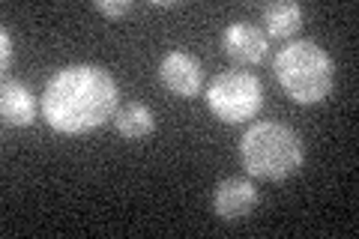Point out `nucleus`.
<instances>
[{
    "label": "nucleus",
    "instance_id": "f257e3e1",
    "mask_svg": "<svg viewBox=\"0 0 359 239\" xmlns=\"http://www.w3.org/2000/svg\"><path fill=\"white\" fill-rule=\"evenodd\" d=\"M120 90L114 75L93 63H75L54 72L42 93V117L60 135H84L114 120Z\"/></svg>",
    "mask_w": 359,
    "mask_h": 239
},
{
    "label": "nucleus",
    "instance_id": "f03ea898",
    "mask_svg": "<svg viewBox=\"0 0 359 239\" xmlns=\"http://www.w3.org/2000/svg\"><path fill=\"white\" fill-rule=\"evenodd\" d=\"M243 165L252 177L266 179V183H278V179L294 177L306 162V146H302L299 135L276 120L255 123L245 129L240 141Z\"/></svg>",
    "mask_w": 359,
    "mask_h": 239
},
{
    "label": "nucleus",
    "instance_id": "7ed1b4c3",
    "mask_svg": "<svg viewBox=\"0 0 359 239\" xmlns=\"http://www.w3.org/2000/svg\"><path fill=\"white\" fill-rule=\"evenodd\" d=\"M276 78L294 102L318 105L335 87V63L314 39H297L276 54Z\"/></svg>",
    "mask_w": 359,
    "mask_h": 239
},
{
    "label": "nucleus",
    "instance_id": "20e7f679",
    "mask_svg": "<svg viewBox=\"0 0 359 239\" xmlns=\"http://www.w3.org/2000/svg\"><path fill=\"white\" fill-rule=\"evenodd\" d=\"M207 105L222 123H245L264 105V87L257 75L243 69L219 72L207 84Z\"/></svg>",
    "mask_w": 359,
    "mask_h": 239
},
{
    "label": "nucleus",
    "instance_id": "39448f33",
    "mask_svg": "<svg viewBox=\"0 0 359 239\" xmlns=\"http://www.w3.org/2000/svg\"><path fill=\"white\" fill-rule=\"evenodd\" d=\"M159 81L168 93L180 99H195L204 90V66L189 51H168L159 60Z\"/></svg>",
    "mask_w": 359,
    "mask_h": 239
},
{
    "label": "nucleus",
    "instance_id": "423d86ee",
    "mask_svg": "<svg viewBox=\"0 0 359 239\" xmlns=\"http://www.w3.org/2000/svg\"><path fill=\"white\" fill-rule=\"evenodd\" d=\"M222 51L237 66H257L269 54V36L252 21H233L222 33Z\"/></svg>",
    "mask_w": 359,
    "mask_h": 239
},
{
    "label": "nucleus",
    "instance_id": "0eeeda50",
    "mask_svg": "<svg viewBox=\"0 0 359 239\" xmlns=\"http://www.w3.org/2000/svg\"><path fill=\"white\" fill-rule=\"evenodd\" d=\"M257 200H261L257 186L243 177H228L212 189V212L222 221H240L245 215H252L257 210Z\"/></svg>",
    "mask_w": 359,
    "mask_h": 239
},
{
    "label": "nucleus",
    "instance_id": "6e6552de",
    "mask_svg": "<svg viewBox=\"0 0 359 239\" xmlns=\"http://www.w3.org/2000/svg\"><path fill=\"white\" fill-rule=\"evenodd\" d=\"M0 114H4L6 126L25 129L36 117V99H33V93L21 81H4V90H0Z\"/></svg>",
    "mask_w": 359,
    "mask_h": 239
},
{
    "label": "nucleus",
    "instance_id": "1a4fd4ad",
    "mask_svg": "<svg viewBox=\"0 0 359 239\" xmlns=\"http://www.w3.org/2000/svg\"><path fill=\"white\" fill-rule=\"evenodd\" d=\"M114 126H117V132L123 135V138L138 141V138H147V135H153L156 117H153V111L144 105V102H129V105L117 108Z\"/></svg>",
    "mask_w": 359,
    "mask_h": 239
},
{
    "label": "nucleus",
    "instance_id": "9d476101",
    "mask_svg": "<svg viewBox=\"0 0 359 239\" xmlns=\"http://www.w3.org/2000/svg\"><path fill=\"white\" fill-rule=\"evenodd\" d=\"M264 25H266V36L287 39L302 27V9H299V4H290V0L269 4L264 9Z\"/></svg>",
    "mask_w": 359,
    "mask_h": 239
},
{
    "label": "nucleus",
    "instance_id": "9b49d317",
    "mask_svg": "<svg viewBox=\"0 0 359 239\" xmlns=\"http://www.w3.org/2000/svg\"><path fill=\"white\" fill-rule=\"evenodd\" d=\"M93 6L108 18H123V15L132 13V4H117V0H96Z\"/></svg>",
    "mask_w": 359,
    "mask_h": 239
},
{
    "label": "nucleus",
    "instance_id": "f8f14e48",
    "mask_svg": "<svg viewBox=\"0 0 359 239\" xmlns=\"http://www.w3.org/2000/svg\"><path fill=\"white\" fill-rule=\"evenodd\" d=\"M13 57H15L13 36H9V30L4 27V30H0V66H4V69H9V63H13Z\"/></svg>",
    "mask_w": 359,
    "mask_h": 239
}]
</instances>
